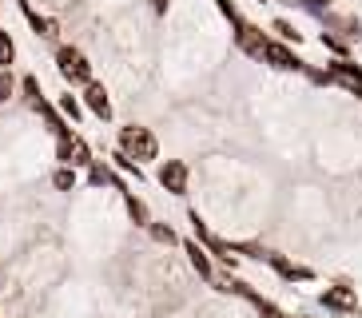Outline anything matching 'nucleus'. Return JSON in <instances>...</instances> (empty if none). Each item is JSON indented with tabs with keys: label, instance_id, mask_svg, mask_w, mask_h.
Returning <instances> with one entry per match:
<instances>
[{
	"label": "nucleus",
	"instance_id": "f257e3e1",
	"mask_svg": "<svg viewBox=\"0 0 362 318\" xmlns=\"http://www.w3.org/2000/svg\"><path fill=\"white\" fill-rule=\"evenodd\" d=\"M119 155H128L132 163H136V159H156L160 155V139L151 136L148 127H124V131H119Z\"/></svg>",
	"mask_w": 362,
	"mask_h": 318
},
{
	"label": "nucleus",
	"instance_id": "f03ea898",
	"mask_svg": "<svg viewBox=\"0 0 362 318\" xmlns=\"http://www.w3.org/2000/svg\"><path fill=\"white\" fill-rule=\"evenodd\" d=\"M56 64H60V72L68 80H76V84H88L92 80V64L84 60L80 48H56Z\"/></svg>",
	"mask_w": 362,
	"mask_h": 318
},
{
	"label": "nucleus",
	"instance_id": "7ed1b4c3",
	"mask_svg": "<svg viewBox=\"0 0 362 318\" xmlns=\"http://www.w3.org/2000/svg\"><path fill=\"white\" fill-rule=\"evenodd\" d=\"M60 159H64V167H88V163H92L88 139H80L76 131H64V136H60Z\"/></svg>",
	"mask_w": 362,
	"mask_h": 318
},
{
	"label": "nucleus",
	"instance_id": "20e7f679",
	"mask_svg": "<svg viewBox=\"0 0 362 318\" xmlns=\"http://www.w3.org/2000/svg\"><path fill=\"white\" fill-rule=\"evenodd\" d=\"M263 60L271 64V68H279V72H307V64L298 60L291 48H283V44H271V40H267V48H263Z\"/></svg>",
	"mask_w": 362,
	"mask_h": 318
},
{
	"label": "nucleus",
	"instance_id": "39448f33",
	"mask_svg": "<svg viewBox=\"0 0 362 318\" xmlns=\"http://www.w3.org/2000/svg\"><path fill=\"white\" fill-rule=\"evenodd\" d=\"M160 183H163V191H171V195H183V191H187V163H183V159L160 163Z\"/></svg>",
	"mask_w": 362,
	"mask_h": 318
},
{
	"label": "nucleus",
	"instance_id": "423d86ee",
	"mask_svg": "<svg viewBox=\"0 0 362 318\" xmlns=\"http://www.w3.org/2000/svg\"><path fill=\"white\" fill-rule=\"evenodd\" d=\"M235 44H239V48H243L247 56H255V60H263V48H267V36L263 32L255 28V24H235Z\"/></svg>",
	"mask_w": 362,
	"mask_h": 318
},
{
	"label": "nucleus",
	"instance_id": "0eeeda50",
	"mask_svg": "<svg viewBox=\"0 0 362 318\" xmlns=\"http://www.w3.org/2000/svg\"><path fill=\"white\" fill-rule=\"evenodd\" d=\"M84 104H88V112H92V116L112 119V100H107V88L104 84L88 80V84H84Z\"/></svg>",
	"mask_w": 362,
	"mask_h": 318
},
{
	"label": "nucleus",
	"instance_id": "6e6552de",
	"mask_svg": "<svg viewBox=\"0 0 362 318\" xmlns=\"http://www.w3.org/2000/svg\"><path fill=\"white\" fill-rule=\"evenodd\" d=\"M183 254H187V263L195 266V275L207 278V283H215V263L207 259V251H203V247L195 243V239H187V243H183Z\"/></svg>",
	"mask_w": 362,
	"mask_h": 318
},
{
	"label": "nucleus",
	"instance_id": "1a4fd4ad",
	"mask_svg": "<svg viewBox=\"0 0 362 318\" xmlns=\"http://www.w3.org/2000/svg\"><path fill=\"white\" fill-rule=\"evenodd\" d=\"M327 80H339V84L354 88V95H362V68H354V64L339 60V64H330V76Z\"/></svg>",
	"mask_w": 362,
	"mask_h": 318
},
{
	"label": "nucleus",
	"instance_id": "9d476101",
	"mask_svg": "<svg viewBox=\"0 0 362 318\" xmlns=\"http://www.w3.org/2000/svg\"><path fill=\"white\" fill-rule=\"evenodd\" d=\"M322 307H327V310H351L354 307V290H351V286H334V290L322 295Z\"/></svg>",
	"mask_w": 362,
	"mask_h": 318
},
{
	"label": "nucleus",
	"instance_id": "9b49d317",
	"mask_svg": "<svg viewBox=\"0 0 362 318\" xmlns=\"http://www.w3.org/2000/svg\"><path fill=\"white\" fill-rule=\"evenodd\" d=\"M88 183H92V187H116V191H124L119 175H112L104 163H88Z\"/></svg>",
	"mask_w": 362,
	"mask_h": 318
},
{
	"label": "nucleus",
	"instance_id": "f8f14e48",
	"mask_svg": "<svg viewBox=\"0 0 362 318\" xmlns=\"http://www.w3.org/2000/svg\"><path fill=\"white\" fill-rule=\"evenodd\" d=\"M267 263L275 266L279 275L283 278H310V271H303V266H295V263H287V259H283V254H263Z\"/></svg>",
	"mask_w": 362,
	"mask_h": 318
},
{
	"label": "nucleus",
	"instance_id": "ddd939ff",
	"mask_svg": "<svg viewBox=\"0 0 362 318\" xmlns=\"http://www.w3.org/2000/svg\"><path fill=\"white\" fill-rule=\"evenodd\" d=\"M119 195H124V203H128V215H132V223H139V227H148V223H151L148 207H144V203H139L136 195H132V191H119Z\"/></svg>",
	"mask_w": 362,
	"mask_h": 318
},
{
	"label": "nucleus",
	"instance_id": "4468645a",
	"mask_svg": "<svg viewBox=\"0 0 362 318\" xmlns=\"http://www.w3.org/2000/svg\"><path fill=\"white\" fill-rule=\"evenodd\" d=\"M21 12H24V20L33 24V28L40 32V36H52V32H56V24H52V20H44V16H36V12L28 8V4H24V0H21Z\"/></svg>",
	"mask_w": 362,
	"mask_h": 318
},
{
	"label": "nucleus",
	"instance_id": "2eb2a0df",
	"mask_svg": "<svg viewBox=\"0 0 362 318\" xmlns=\"http://www.w3.org/2000/svg\"><path fill=\"white\" fill-rule=\"evenodd\" d=\"M8 64H16V44L8 32H0V72H8Z\"/></svg>",
	"mask_w": 362,
	"mask_h": 318
},
{
	"label": "nucleus",
	"instance_id": "dca6fc26",
	"mask_svg": "<svg viewBox=\"0 0 362 318\" xmlns=\"http://www.w3.org/2000/svg\"><path fill=\"white\" fill-rule=\"evenodd\" d=\"M24 100H28V104H33V107H40V104H48V100H44V95H40V84H36V76H24Z\"/></svg>",
	"mask_w": 362,
	"mask_h": 318
},
{
	"label": "nucleus",
	"instance_id": "f3484780",
	"mask_svg": "<svg viewBox=\"0 0 362 318\" xmlns=\"http://www.w3.org/2000/svg\"><path fill=\"white\" fill-rule=\"evenodd\" d=\"M52 183H56V191H72L76 187V171L72 167H56L52 171Z\"/></svg>",
	"mask_w": 362,
	"mask_h": 318
},
{
	"label": "nucleus",
	"instance_id": "a211bd4d",
	"mask_svg": "<svg viewBox=\"0 0 362 318\" xmlns=\"http://www.w3.org/2000/svg\"><path fill=\"white\" fill-rule=\"evenodd\" d=\"M148 231H151V239H156V243H175V231H171V227H163V223H148Z\"/></svg>",
	"mask_w": 362,
	"mask_h": 318
},
{
	"label": "nucleus",
	"instance_id": "6ab92c4d",
	"mask_svg": "<svg viewBox=\"0 0 362 318\" xmlns=\"http://www.w3.org/2000/svg\"><path fill=\"white\" fill-rule=\"evenodd\" d=\"M60 112H64L68 119H80V112H84V107H80V100H76V95H60Z\"/></svg>",
	"mask_w": 362,
	"mask_h": 318
},
{
	"label": "nucleus",
	"instance_id": "aec40b11",
	"mask_svg": "<svg viewBox=\"0 0 362 318\" xmlns=\"http://www.w3.org/2000/svg\"><path fill=\"white\" fill-rule=\"evenodd\" d=\"M12 92H16V80H12V72H0V104H4V100H12Z\"/></svg>",
	"mask_w": 362,
	"mask_h": 318
},
{
	"label": "nucleus",
	"instance_id": "412c9836",
	"mask_svg": "<svg viewBox=\"0 0 362 318\" xmlns=\"http://www.w3.org/2000/svg\"><path fill=\"white\" fill-rule=\"evenodd\" d=\"M275 32H279V40H291V44H298V32L291 28L287 20H275Z\"/></svg>",
	"mask_w": 362,
	"mask_h": 318
},
{
	"label": "nucleus",
	"instance_id": "4be33fe9",
	"mask_svg": "<svg viewBox=\"0 0 362 318\" xmlns=\"http://www.w3.org/2000/svg\"><path fill=\"white\" fill-rule=\"evenodd\" d=\"M215 4H219V12H223V16H227L231 24H239V12H235V4H231V0H215Z\"/></svg>",
	"mask_w": 362,
	"mask_h": 318
},
{
	"label": "nucleus",
	"instance_id": "5701e85b",
	"mask_svg": "<svg viewBox=\"0 0 362 318\" xmlns=\"http://www.w3.org/2000/svg\"><path fill=\"white\" fill-rule=\"evenodd\" d=\"M322 44H327L330 52H339V56H342V52H346V44H342V40H339V36H330V32H327V36H322Z\"/></svg>",
	"mask_w": 362,
	"mask_h": 318
},
{
	"label": "nucleus",
	"instance_id": "b1692460",
	"mask_svg": "<svg viewBox=\"0 0 362 318\" xmlns=\"http://www.w3.org/2000/svg\"><path fill=\"white\" fill-rule=\"evenodd\" d=\"M255 307H259V314H263V318H283V314H279L275 307H271V302H263V298H259Z\"/></svg>",
	"mask_w": 362,
	"mask_h": 318
},
{
	"label": "nucleus",
	"instance_id": "393cba45",
	"mask_svg": "<svg viewBox=\"0 0 362 318\" xmlns=\"http://www.w3.org/2000/svg\"><path fill=\"white\" fill-rule=\"evenodd\" d=\"M151 8H156V12H168V0H151Z\"/></svg>",
	"mask_w": 362,
	"mask_h": 318
}]
</instances>
